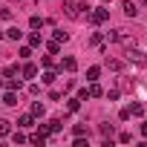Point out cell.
<instances>
[{"label": "cell", "mask_w": 147, "mask_h": 147, "mask_svg": "<svg viewBox=\"0 0 147 147\" xmlns=\"http://www.w3.org/2000/svg\"><path fill=\"white\" fill-rule=\"evenodd\" d=\"M63 15L69 20H81V18L90 15V6L87 3H78V0H66V3H63Z\"/></svg>", "instance_id": "cell-1"}, {"label": "cell", "mask_w": 147, "mask_h": 147, "mask_svg": "<svg viewBox=\"0 0 147 147\" xmlns=\"http://www.w3.org/2000/svg\"><path fill=\"white\" fill-rule=\"evenodd\" d=\"M104 38H107L110 43H133V46H136V40L130 38V32H127V29H110Z\"/></svg>", "instance_id": "cell-2"}, {"label": "cell", "mask_w": 147, "mask_h": 147, "mask_svg": "<svg viewBox=\"0 0 147 147\" xmlns=\"http://www.w3.org/2000/svg\"><path fill=\"white\" fill-rule=\"evenodd\" d=\"M87 20L90 23H95V26H101V23H107L110 20V9H90V15H87Z\"/></svg>", "instance_id": "cell-3"}, {"label": "cell", "mask_w": 147, "mask_h": 147, "mask_svg": "<svg viewBox=\"0 0 147 147\" xmlns=\"http://www.w3.org/2000/svg\"><path fill=\"white\" fill-rule=\"evenodd\" d=\"M61 130V118H52V121H46V124H40V133H58Z\"/></svg>", "instance_id": "cell-4"}, {"label": "cell", "mask_w": 147, "mask_h": 147, "mask_svg": "<svg viewBox=\"0 0 147 147\" xmlns=\"http://www.w3.org/2000/svg\"><path fill=\"white\" fill-rule=\"evenodd\" d=\"M20 75H23V78H35V75H38V66H35V63H29V61H26V63H23V66H20Z\"/></svg>", "instance_id": "cell-5"}, {"label": "cell", "mask_w": 147, "mask_h": 147, "mask_svg": "<svg viewBox=\"0 0 147 147\" xmlns=\"http://www.w3.org/2000/svg\"><path fill=\"white\" fill-rule=\"evenodd\" d=\"M121 9H124V15H127V18H136V15H138V6L133 3V0H124Z\"/></svg>", "instance_id": "cell-6"}, {"label": "cell", "mask_w": 147, "mask_h": 147, "mask_svg": "<svg viewBox=\"0 0 147 147\" xmlns=\"http://www.w3.org/2000/svg\"><path fill=\"white\" fill-rule=\"evenodd\" d=\"M127 61H130V63H144V52H138V49L133 46V49L127 52Z\"/></svg>", "instance_id": "cell-7"}, {"label": "cell", "mask_w": 147, "mask_h": 147, "mask_svg": "<svg viewBox=\"0 0 147 147\" xmlns=\"http://www.w3.org/2000/svg\"><path fill=\"white\" fill-rule=\"evenodd\" d=\"M63 69H66V72H75V69H78V61H75V58H63V61H61V72H63Z\"/></svg>", "instance_id": "cell-8"}, {"label": "cell", "mask_w": 147, "mask_h": 147, "mask_svg": "<svg viewBox=\"0 0 147 147\" xmlns=\"http://www.w3.org/2000/svg\"><path fill=\"white\" fill-rule=\"evenodd\" d=\"M0 104H6V107H18V92H15V90H9V92L3 95V101H0Z\"/></svg>", "instance_id": "cell-9"}, {"label": "cell", "mask_w": 147, "mask_h": 147, "mask_svg": "<svg viewBox=\"0 0 147 147\" xmlns=\"http://www.w3.org/2000/svg\"><path fill=\"white\" fill-rule=\"evenodd\" d=\"M87 95H90V98H101V95H104V90H101L95 81H90V87H87Z\"/></svg>", "instance_id": "cell-10"}, {"label": "cell", "mask_w": 147, "mask_h": 147, "mask_svg": "<svg viewBox=\"0 0 147 147\" xmlns=\"http://www.w3.org/2000/svg\"><path fill=\"white\" fill-rule=\"evenodd\" d=\"M18 127H35V115H32V113L20 115V118H18Z\"/></svg>", "instance_id": "cell-11"}, {"label": "cell", "mask_w": 147, "mask_h": 147, "mask_svg": "<svg viewBox=\"0 0 147 147\" xmlns=\"http://www.w3.org/2000/svg\"><path fill=\"white\" fill-rule=\"evenodd\" d=\"M6 38H9V40H20V38H23V32H20L18 26H9V29H6Z\"/></svg>", "instance_id": "cell-12"}, {"label": "cell", "mask_w": 147, "mask_h": 147, "mask_svg": "<svg viewBox=\"0 0 147 147\" xmlns=\"http://www.w3.org/2000/svg\"><path fill=\"white\" fill-rule=\"evenodd\" d=\"M32 115H35V118H43V115H46V107H43L40 101H35V104H32Z\"/></svg>", "instance_id": "cell-13"}, {"label": "cell", "mask_w": 147, "mask_h": 147, "mask_svg": "<svg viewBox=\"0 0 147 147\" xmlns=\"http://www.w3.org/2000/svg\"><path fill=\"white\" fill-rule=\"evenodd\" d=\"M98 75H101V66H90L87 69V81H98Z\"/></svg>", "instance_id": "cell-14"}, {"label": "cell", "mask_w": 147, "mask_h": 147, "mask_svg": "<svg viewBox=\"0 0 147 147\" xmlns=\"http://www.w3.org/2000/svg\"><path fill=\"white\" fill-rule=\"evenodd\" d=\"M9 133H12V121L0 118V136H9Z\"/></svg>", "instance_id": "cell-15"}, {"label": "cell", "mask_w": 147, "mask_h": 147, "mask_svg": "<svg viewBox=\"0 0 147 147\" xmlns=\"http://www.w3.org/2000/svg\"><path fill=\"white\" fill-rule=\"evenodd\" d=\"M66 110H69V113H78V110H81V98H69Z\"/></svg>", "instance_id": "cell-16"}, {"label": "cell", "mask_w": 147, "mask_h": 147, "mask_svg": "<svg viewBox=\"0 0 147 147\" xmlns=\"http://www.w3.org/2000/svg\"><path fill=\"white\" fill-rule=\"evenodd\" d=\"M55 78H58V75H55V72H52V69H46V72H43V75H40V81H43V84H55Z\"/></svg>", "instance_id": "cell-17"}, {"label": "cell", "mask_w": 147, "mask_h": 147, "mask_svg": "<svg viewBox=\"0 0 147 147\" xmlns=\"http://www.w3.org/2000/svg\"><path fill=\"white\" fill-rule=\"evenodd\" d=\"M43 23H46V20H43V18H38V15H32V18H29V26H32V29H40Z\"/></svg>", "instance_id": "cell-18"}, {"label": "cell", "mask_w": 147, "mask_h": 147, "mask_svg": "<svg viewBox=\"0 0 147 147\" xmlns=\"http://www.w3.org/2000/svg\"><path fill=\"white\" fill-rule=\"evenodd\" d=\"M40 43H43L40 32H32V35H29V46H40Z\"/></svg>", "instance_id": "cell-19"}, {"label": "cell", "mask_w": 147, "mask_h": 147, "mask_svg": "<svg viewBox=\"0 0 147 147\" xmlns=\"http://www.w3.org/2000/svg\"><path fill=\"white\" fill-rule=\"evenodd\" d=\"M46 49H49V55H58V52H61V40H49Z\"/></svg>", "instance_id": "cell-20"}, {"label": "cell", "mask_w": 147, "mask_h": 147, "mask_svg": "<svg viewBox=\"0 0 147 147\" xmlns=\"http://www.w3.org/2000/svg\"><path fill=\"white\" fill-rule=\"evenodd\" d=\"M107 66H110L113 72H121V66H124V63H121V61H115V58H107Z\"/></svg>", "instance_id": "cell-21"}, {"label": "cell", "mask_w": 147, "mask_h": 147, "mask_svg": "<svg viewBox=\"0 0 147 147\" xmlns=\"http://www.w3.org/2000/svg\"><path fill=\"white\" fill-rule=\"evenodd\" d=\"M29 141H32V144H40V147H43V144H46V133H35V136H32Z\"/></svg>", "instance_id": "cell-22"}, {"label": "cell", "mask_w": 147, "mask_h": 147, "mask_svg": "<svg viewBox=\"0 0 147 147\" xmlns=\"http://www.w3.org/2000/svg\"><path fill=\"white\" fill-rule=\"evenodd\" d=\"M55 40L66 43V40H69V32H63V29H55Z\"/></svg>", "instance_id": "cell-23"}, {"label": "cell", "mask_w": 147, "mask_h": 147, "mask_svg": "<svg viewBox=\"0 0 147 147\" xmlns=\"http://www.w3.org/2000/svg\"><path fill=\"white\" fill-rule=\"evenodd\" d=\"M104 40H107V38H104V35H101V32H95V35H92V38H90V43H92V46H101V43H104Z\"/></svg>", "instance_id": "cell-24"}, {"label": "cell", "mask_w": 147, "mask_h": 147, "mask_svg": "<svg viewBox=\"0 0 147 147\" xmlns=\"http://www.w3.org/2000/svg\"><path fill=\"white\" fill-rule=\"evenodd\" d=\"M6 90H15V92H18V90H20V81H15V75L6 78Z\"/></svg>", "instance_id": "cell-25"}, {"label": "cell", "mask_w": 147, "mask_h": 147, "mask_svg": "<svg viewBox=\"0 0 147 147\" xmlns=\"http://www.w3.org/2000/svg\"><path fill=\"white\" fill-rule=\"evenodd\" d=\"M127 110H130V115H136V118L144 115V107H141V104H133V107H127Z\"/></svg>", "instance_id": "cell-26"}, {"label": "cell", "mask_w": 147, "mask_h": 147, "mask_svg": "<svg viewBox=\"0 0 147 147\" xmlns=\"http://www.w3.org/2000/svg\"><path fill=\"white\" fill-rule=\"evenodd\" d=\"M101 136L104 138H113V124H101Z\"/></svg>", "instance_id": "cell-27"}, {"label": "cell", "mask_w": 147, "mask_h": 147, "mask_svg": "<svg viewBox=\"0 0 147 147\" xmlns=\"http://www.w3.org/2000/svg\"><path fill=\"white\" fill-rule=\"evenodd\" d=\"M72 133H75V136H87V124H75Z\"/></svg>", "instance_id": "cell-28"}, {"label": "cell", "mask_w": 147, "mask_h": 147, "mask_svg": "<svg viewBox=\"0 0 147 147\" xmlns=\"http://www.w3.org/2000/svg\"><path fill=\"white\" fill-rule=\"evenodd\" d=\"M9 136H12V141H18V144H23V141H26V136H23L20 130H18V133H9Z\"/></svg>", "instance_id": "cell-29"}, {"label": "cell", "mask_w": 147, "mask_h": 147, "mask_svg": "<svg viewBox=\"0 0 147 147\" xmlns=\"http://www.w3.org/2000/svg\"><path fill=\"white\" fill-rule=\"evenodd\" d=\"M0 20H12V9H0Z\"/></svg>", "instance_id": "cell-30"}, {"label": "cell", "mask_w": 147, "mask_h": 147, "mask_svg": "<svg viewBox=\"0 0 147 147\" xmlns=\"http://www.w3.org/2000/svg\"><path fill=\"white\" fill-rule=\"evenodd\" d=\"M20 58H32V46H20Z\"/></svg>", "instance_id": "cell-31"}, {"label": "cell", "mask_w": 147, "mask_h": 147, "mask_svg": "<svg viewBox=\"0 0 147 147\" xmlns=\"http://www.w3.org/2000/svg\"><path fill=\"white\" fill-rule=\"evenodd\" d=\"M40 66H52V55H43L40 58Z\"/></svg>", "instance_id": "cell-32"}, {"label": "cell", "mask_w": 147, "mask_h": 147, "mask_svg": "<svg viewBox=\"0 0 147 147\" xmlns=\"http://www.w3.org/2000/svg\"><path fill=\"white\" fill-rule=\"evenodd\" d=\"M141 133H144V136H147V121H144V124H141Z\"/></svg>", "instance_id": "cell-33"}, {"label": "cell", "mask_w": 147, "mask_h": 147, "mask_svg": "<svg viewBox=\"0 0 147 147\" xmlns=\"http://www.w3.org/2000/svg\"><path fill=\"white\" fill-rule=\"evenodd\" d=\"M0 87H6V81H3V78H0Z\"/></svg>", "instance_id": "cell-34"}, {"label": "cell", "mask_w": 147, "mask_h": 147, "mask_svg": "<svg viewBox=\"0 0 147 147\" xmlns=\"http://www.w3.org/2000/svg\"><path fill=\"white\" fill-rule=\"evenodd\" d=\"M144 61H147V52H144Z\"/></svg>", "instance_id": "cell-35"}]
</instances>
